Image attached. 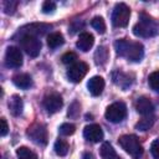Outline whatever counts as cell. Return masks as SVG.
I'll use <instances>...</instances> for the list:
<instances>
[{
    "label": "cell",
    "instance_id": "f1b7e54d",
    "mask_svg": "<svg viewBox=\"0 0 159 159\" xmlns=\"http://www.w3.org/2000/svg\"><path fill=\"white\" fill-rule=\"evenodd\" d=\"M56 10V4L53 1H45L42 4V12L43 14H52Z\"/></svg>",
    "mask_w": 159,
    "mask_h": 159
},
{
    "label": "cell",
    "instance_id": "2e32d148",
    "mask_svg": "<svg viewBox=\"0 0 159 159\" xmlns=\"http://www.w3.org/2000/svg\"><path fill=\"white\" fill-rule=\"evenodd\" d=\"M12 82L16 87L21 88V89H27L32 86V78L30 75L27 73H19V75H15L12 77Z\"/></svg>",
    "mask_w": 159,
    "mask_h": 159
},
{
    "label": "cell",
    "instance_id": "7a4b0ae2",
    "mask_svg": "<svg viewBox=\"0 0 159 159\" xmlns=\"http://www.w3.org/2000/svg\"><path fill=\"white\" fill-rule=\"evenodd\" d=\"M158 24L147 14H140V20L133 26V34L138 37H153L158 34Z\"/></svg>",
    "mask_w": 159,
    "mask_h": 159
},
{
    "label": "cell",
    "instance_id": "9c48e42d",
    "mask_svg": "<svg viewBox=\"0 0 159 159\" xmlns=\"http://www.w3.org/2000/svg\"><path fill=\"white\" fill-rule=\"evenodd\" d=\"M5 65L10 68H19L22 65V53L20 48L9 46L5 52Z\"/></svg>",
    "mask_w": 159,
    "mask_h": 159
},
{
    "label": "cell",
    "instance_id": "1f68e13d",
    "mask_svg": "<svg viewBox=\"0 0 159 159\" xmlns=\"http://www.w3.org/2000/svg\"><path fill=\"white\" fill-rule=\"evenodd\" d=\"M150 153L155 159H159V139H155L150 145Z\"/></svg>",
    "mask_w": 159,
    "mask_h": 159
},
{
    "label": "cell",
    "instance_id": "83f0119b",
    "mask_svg": "<svg viewBox=\"0 0 159 159\" xmlns=\"http://www.w3.org/2000/svg\"><path fill=\"white\" fill-rule=\"evenodd\" d=\"M62 62L65 65H73L76 63V60H77V55L75 52H66L62 57H61Z\"/></svg>",
    "mask_w": 159,
    "mask_h": 159
},
{
    "label": "cell",
    "instance_id": "3957f363",
    "mask_svg": "<svg viewBox=\"0 0 159 159\" xmlns=\"http://www.w3.org/2000/svg\"><path fill=\"white\" fill-rule=\"evenodd\" d=\"M118 143L122 147V149H124L134 159H139L143 155V147H142V144L139 143V139L135 135L124 134V135L119 137Z\"/></svg>",
    "mask_w": 159,
    "mask_h": 159
},
{
    "label": "cell",
    "instance_id": "52a82bcc",
    "mask_svg": "<svg viewBox=\"0 0 159 159\" xmlns=\"http://www.w3.org/2000/svg\"><path fill=\"white\" fill-rule=\"evenodd\" d=\"M88 72V65L86 62H76L73 65L70 66V68L67 70V77L71 82L78 83L83 80V77L87 75Z\"/></svg>",
    "mask_w": 159,
    "mask_h": 159
},
{
    "label": "cell",
    "instance_id": "d6986e66",
    "mask_svg": "<svg viewBox=\"0 0 159 159\" xmlns=\"http://www.w3.org/2000/svg\"><path fill=\"white\" fill-rule=\"evenodd\" d=\"M65 39L61 32H52L47 36V45L50 48H57L61 45H63Z\"/></svg>",
    "mask_w": 159,
    "mask_h": 159
},
{
    "label": "cell",
    "instance_id": "8992f818",
    "mask_svg": "<svg viewBox=\"0 0 159 159\" xmlns=\"http://www.w3.org/2000/svg\"><path fill=\"white\" fill-rule=\"evenodd\" d=\"M104 116L107 120L112 123H119L127 116V107L123 102H114L107 107Z\"/></svg>",
    "mask_w": 159,
    "mask_h": 159
},
{
    "label": "cell",
    "instance_id": "ba28073f",
    "mask_svg": "<svg viewBox=\"0 0 159 159\" xmlns=\"http://www.w3.org/2000/svg\"><path fill=\"white\" fill-rule=\"evenodd\" d=\"M27 135L39 145H46L47 144V130L43 124L36 123L31 125L27 129Z\"/></svg>",
    "mask_w": 159,
    "mask_h": 159
},
{
    "label": "cell",
    "instance_id": "f546056e",
    "mask_svg": "<svg viewBox=\"0 0 159 159\" xmlns=\"http://www.w3.org/2000/svg\"><path fill=\"white\" fill-rule=\"evenodd\" d=\"M17 6L16 1H4V12L5 14H12Z\"/></svg>",
    "mask_w": 159,
    "mask_h": 159
},
{
    "label": "cell",
    "instance_id": "8fae6325",
    "mask_svg": "<svg viewBox=\"0 0 159 159\" xmlns=\"http://www.w3.org/2000/svg\"><path fill=\"white\" fill-rule=\"evenodd\" d=\"M83 137L92 143H98L103 139V130L98 124L86 125L83 129Z\"/></svg>",
    "mask_w": 159,
    "mask_h": 159
},
{
    "label": "cell",
    "instance_id": "4dcf8cb0",
    "mask_svg": "<svg viewBox=\"0 0 159 159\" xmlns=\"http://www.w3.org/2000/svg\"><path fill=\"white\" fill-rule=\"evenodd\" d=\"M80 113V103L78 102H73L71 104V107L68 108V117H72V118H76Z\"/></svg>",
    "mask_w": 159,
    "mask_h": 159
},
{
    "label": "cell",
    "instance_id": "277c9868",
    "mask_svg": "<svg viewBox=\"0 0 159 159\" xmlns=\"http://www.w3.org/2000/svg\"><path fill=\"white\" fill-rule=\"evenodd\" d=\"M20 47L30 57H37L41 51V41L39 40L37 36H34V35H21Z\"/></svg>",
    "mask_w": 159,
    "mask_h": 159
},
{
    "label": "cell",
    "instance_id": "9a60e30c",
    "mask_svg": "<svg viewBox=\"0 0 159 159\" xmlns=\"http://www.w3.org/2000/svg\"><path fill=\"white\" fill-rule=\"evenodd\" d=\"M48 29H51V25H45V24H31L26 26V29H21L20 34L21 35H42L45 34Z\"/></svg>",
    "mask_w": 159,
    "mask_h": 159
},
{
    "label": "cell",
    "instance_id": "ac0fdd59",
    "mask_svg": "<svg viewBox=\"0 0 159 159\" xmlns=\"http://www.w3.org/2000/svg\"><path fill=\"white\" fill-rule=\"evenodd\" d=\"M112 77H113V82L116 84H118L119 87H122L123 89H127L132 84V80L129 78V76L125 75V73H123V72H120V71L113 72Z\"/></svg>",
    "mask_w": 159,
    "mask_h": 159
},
{
    "label": "cell",
    "instance_id": "7c38bea8",
    "mask_svg": "<svg viewBox=\"0 0 159 159\" xmlns=\"http://www.w3.org/2000/svg\"><path fill=\"white\" fill-rule=\"evenodd\" d=\"M135 109L142 116H150L154 112V104L148 97H139L135 102Z\"/></svg>",
    "mask_w": 159,
    "mask_h": 159
},
{
    "label": "cell",
    "instance_id": "4fadbf2b",
    "mask_svg": "<svg viewBox=\"0 0 159 159\" xmlns=\"http://www.w3.org/2000/svg\"><path fill=\"white\" fill-rule=\"evenodd\" d=\"M87 88L92 96H99L104 89V80L101 76H93L88 81Z\"/></svg>",
    "mask_w": 159,
    "mask_h": 159
},
{
    "label": "cell",
    "instance_id": "603a6c76",
    "mask_svg": "<svg viewBox=\"0 0 159 159\" xmlns=\"http://www.w3.org/2000/svg\"><path fill=\"white\" fill-rule=\"evenodd\" d=\"M94 60L97 65H104L108 60V51L104 46H99L94 53Z\"/></svg>",
    "mask_w": 159,
    "mask_h": 159
},
{
    "label": "cell",
    "instance_id": "4316f807",
    "mask_svg": "<svg viewBox=\"0 0 159 159\" xmlns=\"http://www.w3.org/2000/svg\"><path fill=\"white\" fill-rule=\"evenodd\" d=\"M58 130H60V134L61 135H72L75 133V130H76V127L72 123H63L60 127Z\"/></svg>",
    "mask_w": 159,
    "mask_h": 159
},
{
    "label": "cell",
    "instance_id": "ffe728a7",
    "mask_svg": "<svg viewBox=\"0 0 159 159\" xmlns=\"http://www.w3.org/2000/svg\"><path fill=\"white\" fill-rule=\"evenodd\" d=\"M101 157L102 159H120V157L116 153L113 147L109 143H103L101 147Z\"/></svg>",
    "mask_w": 159,
    "mask_h": 159
},
{
    "label": "cell",
    "instance_id": "5b68a950",
    "mask_svg": "<svg viewBox=\"0 0 159 159\" xmlns=\"http://www.w3.org/2000/svg\"><path fill=\"white\" fill-rule=\"evenodd\" d=\"M129 17H130V9L125 4L119 2L114 6L112 12V22L116 27H125L129 22Z\"/></svg>",
    "mask_w": 159,
    "mask_h": 159
},
{
    "label": "cell",
    "instance_id": "d6a6232c",
    "mask_svg": "<svg viewBox=\"0 0 159 159\" xmlns=\"http://www.w3.org/2000/svg\"><path fill=\"white\" fill-rule=\"evenodd\" d=\"M0 122H1L0 134H1V137H4V135H6V134H7V132H9V127H7V123H6V119H5V118H1V119H0Z\"/></svg>",
    "mask_w": 159,
    "mask_h": 159
},
{
    "label": "cell",
    "instance_id": "30bf717a",
    "mask_svg": "<svg viewBox=\"0 0 159 159\" xmlns=\"http://www.w3.org/2000/svg\"><path fill=\"white\" fill-rule=\"evenodd\" d=\"M62 97L58 94V93H50L47 94L43 101H42V104H43V108L46 109L47 113L52 114V113H56L61 109L62 107Z\"/></svg>",
    "mask_w": 159,
    "mask_h": 159
},
{
    "label": "cell",
    "instance_id": "e0dca14e",
    "mask_svg": "<svg viewBox=\"0 0 159 159\" xmlns=\"http://www.w3.org/2000/svg\"><path fill=\"white\" fill-rule=\"evenodd\" d=\"M22 108H24V103H22L21 97L17 94H14L9 101V109L11 112V114L15 117L20 116L22 113Z\"/></svg>",
    "mask_w": 159,
    "mask_h": 159
},
{
    "label": "cell",
    "instance_id": "5bb4252c",
    "mask_svg": "<svg viewBox=\"0 0 159 159\" xmlns=\"http://www.w3.org/2000/svg\"><path fill=\"white\" fill-rule=\"evenodd\" d=\"M93 42H94V37H93L92 34H89V32H82V34H80V37H78V40L76 42V46L81 51L87 52L93 46Z\"/></svg>",
    "mask_w": 159,
    "mask_h": 159
},
{
    "label": "cell",
    "instance_id": "7402d4cb",
    "mask_svg": "<svg viewBox=\"0 0 159 159\" xmlns=\"http://www.w3.org/2000/svg\"><path fill=\"white\" fill-rule=\"evenodd\" d=\"M53 149H55V152H56L57 155H60V157H65V155L68 153L70 145H68V143H67L66 140H63V139H57V140L55 142Z\"/></svg>",
    "mask_w": 159,
    "mask_h": 159
},
{
    "label": "cell",
    "instance_id": "44dd1931",
    "mask_svg": "<svg viewBox=\"0 0 159 159\" xmlns=\"http://www.w3.org/2000/svg\"><path fill=\"white\" fill-rule=\"evenodd\" d=\"M154 122H155V117L154 116H144V118H142L137 124H135V128L138 129V130H142V132H145V130H148V129H150L152 127H153V124H154Z\"/></svg>",
    "mask_w": 159,
    "mask_h": 159
},
{
    "label": "cell",
    "instance_id": "cb8c5ba5",
    "mask_svg": "<svg viewBox=\"0 0 159 159\" xmlns=\"http://www.w3.org/2000/svg\"><path fill=\"white\" fill-rule=\"evenodd\" d=\"M16 155H17L19 159H37V155L31 149H29L27 147H20V148H17Z\"/></svg>",
    "mask_w": 159,
    "mask_h": 159
},
{
    "label": "cell",
    "instance_id": "d4e9b609",
    "mask_svg": "<svg viewBox=\"0 0 159 159\" xmlns=\"http://www.w3.org/2000/svg\"><path fill=\"white\" fill-rule=\"evenodd\" d=\"M91 25H92V27H93L97 32L104 34V31H106V22H104V20H103V17H101V16L93 17L92 21H91Z\"/></svg>",
    "mask_w": 159,
    "mask_h": 159
},
{
    "label": "cell",
    "instance_id": "484cf974",
    "mask_svg": "<svg viewBox=\"0 0 159 159\" xmlns=\"http://www.w3.org/2000/svg\"><path fill=\"white\" fill-rule=\"evenodd\" d=\"M148 83L152 89L159 92V71H154L148 77Z\"/></svg>",
    "mask_w": 159,
    "mask_h": 159
},
{
    "label": "cell",
    "instance_id": "6da1fadb",
    "mask_svg": "<svg viewBox=\"0 0 159 159\" xmlns=\"http://www.w3.org/2000/svg\"><path fill=\"white\" fill-rule=\"evenodd\" d=\"M114 47L119 56L125 57L132 62H139L144 56V46L137 41H128L125 39L117 40Z\"/></svg>",
    "mask_w": 159,
    "mask_h": 159
}]
</instances>
